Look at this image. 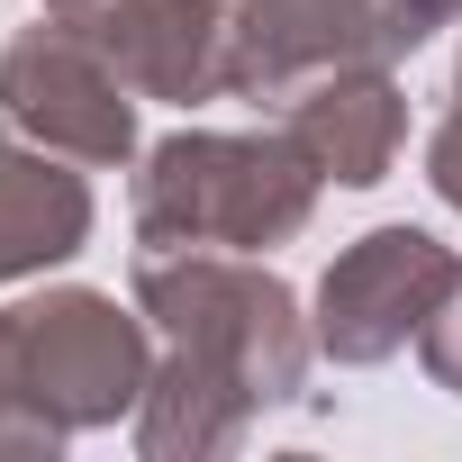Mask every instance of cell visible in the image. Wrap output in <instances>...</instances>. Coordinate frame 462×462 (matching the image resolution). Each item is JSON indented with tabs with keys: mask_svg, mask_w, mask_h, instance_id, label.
Returning a JSON list of instances; mask_svg holds the SVG:
<instances>
[{
	"mask_svg": "<svg viewBox=\"0 0 462 462\" xmlns=\"http://www.w3.org/2000/svg\"><path fill=\"white\" fill-rule=\"evenodd\" d=\"M417 363H426V381H435V390H453V399H462V273H453V291L435 300V318L417 327Z\"/></svg>",
	"mask_w": 462,
	"mask_h": 462,
	"instance_id": "7c38bea8",
	"label": "cell"
},
{
	"mask_svg": "<svg viewBox=\"0 0 462 462\" xmlns=\"http://www.w3.org/2000/svg\"><path fill=\"white\" fill-rule=\"evenodd\" d=\"M91 226H100V199H91L82 163L0 136V291L64 273L91 245Z\"/></svg>",
	"mask_w": 462,
	"mask_h": 462,
	"instance_id": "9c48e42d",
	"label": "cell"
},
{
	"mask_svg": "<svg viewBox=\"0 0 462 462\" xmlns=\"http://www.w3.org/2000/svg\"><path fill=\"white\" fill-rule=\"evenodd\" d=\"M127 300L145 309L154 345H181V354L217 363L254 408H291V399H309L318 327H309V300H300L263 254H226V245L136 254Z\"/></svg>",
	"mask_w": 462,
	"mask_h": 462,
	"instance_id": "7a4b0ae2",
	"label": "cell"
},
{
	"mask_svg": "<svg viewBox=\"0 0 462 462\" xmlns=\"http://www.w3.org/2000/svg\"><path fill=\"white\" fill-rule=\"evenodd\" d=\"M426 190L462 217V91H444V109L426 127Z\"/></svg>",
	"mask_w": 462,
	"mask_h": 462,
	"instance_id": "4fadbf2b",
	"label": "cell"
},
{
	"mask_svg": "<svg viewBox=\"0 0 462 462\" xmlns=\"http://www.w3.org/2000/svg\"><path fill=\"white\" fill-rule=\"evenodd\" d=\"M73 435L37 408L28 363H19V309H0V462H55Z\"/></svg>",
	"mask_w": 462,
	"mask_h": 462,
	"instance_id": "8fae6325",
	"label": "cell"
},
{
	"mask_svg": "<svg viewBox=\"0 0 462 462\" xmlns=\"http://www.w3.org/2000/svg\"><path fill=\"white\" fill-rule=\"evenodd\" d=\"M254 417L263 408L226 381L217 363H199L181 345H154V381H145V399L127 417V444L145 462H226V453H245Z\"/></svg>",
	"mask_w": 462,
	"mask_h": 462,
	"instance_id": "30bf717a",
	"label": "cell"
},
{
	"mask_svg": "<svg viewBox=\"0 0 462 462\" xmlns=\"http://www.w3.org/2000/svg\"><path fill=\"white\" fill-rule=\"evenodd\" d=\"M46 19L91 37L136 100L163 109H208L236 100L245 55H236V0H37Z\"/></svg>",
	"mask_w": 462,
	"mask_h": 462,
	"instance_id": "8992f818",
	"label": "cell"
},
{
	"mask_svg": "<svg viewBox=\"0 0 462 462\" xmlns=\"http://www.w3.org/2000/svg\"><path fill=\"white\" fill-rule=\"evenodd\" d=\"M10 309H19L28 390L64 435H109L136 417V399L154 381V327L136 300L91 291V282H55V291L10 300Z\"/></svg>",
	"mask_w": 462,
	"mask_h": 462,
	"instance_id": "3957f363",
	"label": "cell"
},
{
	"mask_svg": "<svg viewBox=\"0 0 462 462\" xmlns=\"http://www.w3.org/2000/svg\"><path fill=\"white\" fill-rule=\"evenodd\" d=\"M236 100H291L336 64H399L390 0H236Z\"/></svg>",
	"mask_w": 462,
	"mask_h": 462,
	"instance_id": "52a82bcc",
	"label": "cell"
},
{
	"mask_svg": "<svg viewBox=\"0 0 462 462\" xmlns=\"http://www.w3.org/2000/svg\"><path fill=\"white\" fill-rule=\"evenodd\" d=\"M462 254L426 226H372L354 236L327 273H318V300H309V327H318V363L336 372H381L399 354H417V327L435 318V300L453 291Z\"/></svg>",
	"mask_w": 462,
	"mask_h": 462,
	"instance_id": "5b68a950",
	"label": "cell"
},
{
	"mask_svg": "<svg viewBox=\"0 0 462 462\" xmlns=\"http://www.w3.org/2000/svg\"><path fill=\"white\" fill-rule=\"evenodd\" d=\"M0 136L37 145V154H64L82 172H127L145 154L136 91L118 82V64L46 10H37V28H19L0 46Z\"/></svg>",
	"mask_w": 462,
	"mask_h": 462,
	"instance_id": "277c9868",
	"label": "cell"
},
{
	"mask_svg": "<svg viewBox=\"0 0 462 462\" xmlns=\"http://www.w3.org/2000/svg\"><path fill=\"white\" fill-rule=\"evenodd\" d=\"M282 136L318 163V181L372 190V181H390V163L408 145V91L390 64H336L282 100Z\"/></svg>",
	"mask_w": 462,
	"mask_h": 462,
	"instance_id": "ba28073f",
	"label": "cell"
},
{
	"mask_svg": "<svg viewBox=\"0 0 462 462\" xmlns=\"http://www.w3.org/2000/svg\"><path fill=\"white\" fill-rule=\"evenodd\" d=\"M318 163L282 127H172L136 154L127 226L145 254L226 245V254H273L309 236L318 217Z\"/></svg>",
	"mask_w": 462,
	"mask_h": 462,
	"instance_id": "6da1fadb",
	"label": "cell"
}]
</instances>
